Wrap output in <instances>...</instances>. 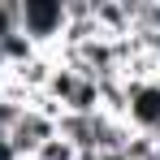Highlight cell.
<instances>
[{
  "mask_svg": "<svg viewBox=\"0 0 160 160\" xmlns=\"http://www.w3.org/2000/svg\"><path fill=\"white\" fill-rule=\"evenodd\" d=\"M65 26H69L65 0H18V30L39 52L56 56L61 39H65Z\"/></svg>",
  "mask_w": 160,
  "mask_h": 160,
  "instance_id": "obj_1",
  "label": "cell"
},
{
  "mask_svg": "<svg viewBox=\"0 0 160 160\" xmlns=\"http://www.w3.org/2000/svg\"><path fill=\"white\" fill-rule=\"evenodd\" d=\"M121 126L130 134H143V138H156L160 143V82L156 78H138L126 82L121 91Z\"/></svg>",
  "mask_w": 160,
  "mask_h": 160,
  "instance_id": "obj_2",
  "label": "cell"
},
{
  "mask_svg": "<svg viewBox=\"0 0 160 160\" xmlns=\"http://www.w3.org/2000/svg\"><path fill=\"white\" fill-rule=\"evenodd\" d=\"M78 82H82V74L69 65V61H61L56 56V65H52V74H48V82H43V100H52L61 112H65V104H69V95L78 91Z\"/></svg>",
  "mask_w": 160,
  "mask_h": 160,
  "instance_id": "obj_3",
  "label": "cell"
},
{
  "mask_svg": "<svg viewBox=\"0 0 160 160\" xmlns=\"http://www.w3.org/2000/svg\"><path fill=\"white\" fill-rule=\"evenodd\" d=\"M30 160H82V152H78V147H74L61 130H56V134H52V138H48V143H43Z\"/></svg>",
  "mask_w": 160,
  "mask_h": 160,
  "instance_id": "obj_4",
  "label": "cell"
},
{
  "mask_svg": "<svg viewBox=\"0 0 160 160\" xmlns=\"http://www.w3.org/2000/svg\"><path fill=\"white\" fill-rule=\"evenodd\" d=\"M18 35V0H0V43Z\"/></svg>",
  "mask_w": 160,
  "mask_h": 160,
  "instance_id": "obj_5",
  "label": "cell"
},
{
  "mask_svg": "<svg viewBox=\"0 0 160 160\" xmlns=\"http://www.w3.org/2000/svg\"><path fill=\"white\" fill-rule=\"evenodd\" d=\"M0 160H22V156H18V147H13V138H9V134H0Z\"/></svg>",
  "mask_w": 160,
  "mask_h": 160,
  "instance_id": "obj_6",
  "label": "cell"
},
{
  "mask_svg": "<svg viewBox=\"0 0 160 160\" xmlns=\"http://www.w3.org/2000/svg\"><path fill=\"white\" fill-rule=\"evenodd\" d=\"M91 160H130V156H126V152H95Z\"/></svg>",
  "mask_w": 160,
  "mask_h": 160,
  "instance_id": "obj_7",
  "label": "cell"
}]
</instances>
